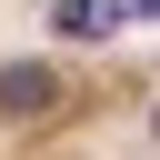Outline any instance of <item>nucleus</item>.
I'll list each match as a JSON object with an SVG mask.
<instances>
[{"mask_svg":"<svg viewBox=\"0 0 160 160\" xmlns=\"http://www.w3.org/2000/svg\"><path fill=\"white\" fill-rule=\"evenodd\" d=\"M50 20H60V40H110V30L130 20V10H120V0H60Z\"/></svg>","mask_w":160,"mask_h":160,"instance_id":"nucleus-2","label":"nucleus"},{"mask_svg":"<svg viewBox=\"0 0 160 160\" xmlns=\"http://www.w3.org/2000/svg\"><path fill=\"white\" fill-rule=\"evenodd\" d=\"M50 100H60V80H50L40 60H10V70H0V110H10V120H40Z\"/></svg>","mask_w":160,"mask_h":160,"instance_id":"nucleus-1","label":"nucleus"}]
</instances>
